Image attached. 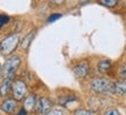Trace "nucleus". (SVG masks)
I'll use <instances>...</instances> for the list:
<instances>
[{"mask_svg":"<svg viewBox=\"0 0 126 115\" xmlns=\"http://www.w3.org/2000/svg\"><path fill=\"white\" fill-rule=\"evenodd\" d=\"M21 57L20 56H12L4 63V65L1 66V76L6 77H14L16 70L21 65Z\"/></svg>","mask_w":126,"mask_h":115,"instance_id":"7ed1b4c3","label":"nucleus"},{"mask_svg":"<svg viewBox=\"0 0 126 115\" xmlns=\"http://www.w3.org/2000/svg\"><path fill=\"white\" fill-rule=\"evenodd\" d=\"M111 68H112V62H111L110 59H102V61H99L98 64H97V70H98V72L102 73V74L108 73L111 70Z\"/></svg>","mask_w":126,"mask_h":115,"instance_id":"f8f14e48","label":"nucleus"},{"mask_svg":"<svg viewBox=\"0 0 126 115\" xmlns=\"http://www.w3.org/2000/svg\"><path fill=\"white\" fill-rule=\"evenodd\" d=\"M11 90H12L13 98H14L16 101L23 100L28 93V86H27V84H26V81L23 80V79H20V78L13 80Z\"/></svg>","mask_w":126,"mask_h":115,"instance_id":"20e7f679","label":"nucleus"},{"mask_svg":"<svg viewBox=\"0 0 126 115\" xmlns=\"http://www.w3.org/2000/svg\"><path fill=\"white\" fill-rule=\"evenodd\" d=\"M51 7L53 8H59L61 6H64L66 2V0H47Z\"/></svg>","mask_w":126,"mask_h":115,"instance_id":"dca6fc26","label":"nucleus"},{"mask_svg":"<svg viewBox=\"0 0 126 115\" xmlns=\"http://www.w3.org/2000/svg\"><path fill=\"white\" fill-rule=\"evenodd\" d=\"M46 115H66V112L59 109V108H56V109H51Z\"/></svg>","mask_w":126,"mask_h":115,"instance_id":"a211bd4d","label":"nucleus"},{"mask_svg":"<svg viewBox=\"0 0 126 115\" xmlns=\"http://www.w3.org/2000/svg\"><path fill=\"white\" fill-rule=\"evenodd\" d=\"M20 34L19 33H14V34H9L5 36L1 41H0V54L4 56H9L16 50V48L20 44Z\"/></svg>","mask_w":126,"mask_h":115,"instance_id":"f257e3e1","label":"nucleus"},{"mask_svg":"<svg viewBox=\"0 0 126 115\" xmlns=\"http://www.w3.org/2000/svg\"><path fill=\"white\" fill-rule=\"evenodd\" d=\"M28 114V112L26 111V109H24V108H21V109H20L19 111V113H17V115H27Z\"/></svg>","mask_w":126,"mask_h":115,"instance_id":"4be33fe9","label":"nucleus"},{"mask_svg":"<svg viewBox=\"0 0 126 115\" xmlns=\"http://www.w3.org/2000/svg\"><path fill=\"white\" fill-rule=\"evenodd\" d=\"M97 1H98V4L103 5V6H105V7H108V8L116 7L119 2V0H97Z\"/></svg>","mask_w":126,"mask_h":115,"instance_id":"4468645a","label":"nucleus"},{"mask_svg":"<svg viewBox=\"0 0 126 115\" xmlns=\"http://www.w3.org/2000/svg\"><path fill=\"white\" fill-rule=\"evenodd\" d=\"M51 108H52V101L46 96H41L37 98V102L34 111L37 115H46L51 111Z\"/></svg>","mask_w":126,"mask_h":115,"instance_id":"39448f33","label":"nucleus"},{"mask_svg":"<svg viewBox=\"0 0 126 115\" xmlns=\"http://www.w3.org/2000/svg\"><path fill=\"white\" fill-rule=\"evenodd\" d=\"M89 72H90V65H89L88 61H81L73 66V73L78 79L87 78Z\"/></svg>","mask_w":126,"mask_h":115,"instance_id":"423d86ee","label":"nucleus"},{"mask_svg":"<svg viewBox=\"0 0 126 115\" xmlns=\"http://www.w3.org/2000/svg\"><path fill=\"white\" fill-rule=\"evenodd\" d=\"M0 109L6 114H14L17 109V101L14 98H6L0 105Z\"/></svg>","mask_w":126,"mask_h":115,"instance_id":"0eeeda50","label":"nucleus"},{"mask_svg":"<svg viewBox=\"0 0 126 115\" xmlns=\"http://www.w3.org/2000/svg\"><path fill=\"white\" fill-rule=\"evenodd\" d=\"M13 80H14V77H6V78H4V80L0 85V96L6 98L9 94Z\"/></svg>","mask_w":126,"mask_h":115,"instance_id":"1a4fd4ad","label":"nucleus"},{"mask_svg":"<svg viewBox=\"0 0 126 115\" xmlns=\"http://www.w3.org/2000/svg\"><path fill=\"white\" fill-rule=\"evenodd\" d=\"M90 1H93V0H80V4H81V5L88 4V2H90Z\"/></svg>","mask_w":126,"mask_h":115,"instance_id":"5701e85b","label":"nucleus"},{"mask_svg":"<svg viewBox=\"0 0 126 115\" xmlns=\"http://www.w3.org/2000/svg\"><path fill=\"white\" fill-rule=\"evenodd\" d=\"M74 115H97V112L93 111V109H83V108H80V109H77L74 112Z\"/></svg>","mask_w":126,"mask_h":115,"instance_id":"2eb2a0df","label":"nucleus"},{"mask_svg":"<svg viewBox=\"0 0 126 115\" xmlns=\"http://www.w3.org/2000/svg\"><path fill=\"white\" fill-rule=\"evenodd\" d=\"M111 84L108 78L95 77L89 81V87L96 94H111Z\"/></svg>","mask_w":126,"mask_h":115,"instance_id":"f03ea898","label":"nucleus"},{"mask_svg":"<svg viewBox=\"0 0 126 115\" xmlns=\"http://www.w3.org/2000/svg\"><path fill=\"white\" fill-rule=\"evenodd\" d=\"M118 74H119V77L122 78L123 80H126V63L120 65L119 71H118Z\"/></svg>","mask_w":126,"mask_h":115,"instance_id":"f3484780","label":"nucleus"},{"mask_svg":"<svg viewBox=\"0 0 126 115\" xmlns=\"http://www.w3.org/2000/svg\"><path fill=\"white\" fill-rule=\"evenodd\" d=\"M111 94L116 95H125L126 94V80H117L111 84Z\"/></svg>","mask_w":126,"mask_h":115,"instance_id":"6e6552de","label":"nucleus"},{"mask_svg":"<svg viewBox=\"0 0 126 115\" xmlns=\"http://www.w3.org/2000/svg\"><path fill=\"white\" fill-rule=\"evenodd\" d=\"M36 102H37V96H36V94L26 95L24 101H23V108H24L27 112H32L35 109Z\"/></svg>","mask_w":126,"mask_h":115,"instance_id":"9d476101","label":"nucleus"},{"mask_svg":"<svg viewBox=\"0 0 126 115\" xmlns=\"http://www.w3.org/2000/svg\"><path fill=\"white\" fill-rule=\"evenodd\" d=\"M60 18H61V14H59V13H54V14H52V15L49 16L47 22H54V21H57V20L60 19Z\"/></svg>","mask_w":126,"mask_h":115,"instance_id":"412c9836","label":"nucleus"},{"mask_svg":"<svg viewBox=\"0 0 126 115\" xmlns=\"http://www.w3.org/2000/svg\"><path fill=\"white\" fill-rule=\"evenodd\" d=\"M78 100V98L75 95H63L59 98V104L61 106H68L72 102H75Z\"/></svg>","mask_w":126,"mask_h":115,"instance_id":"ddd939ff","label":"nucleus"},{"mask_svg":"<svg viewBox=\"0 0 126 115\" xmlns=\"http://www.w3.org/2000/svg\"><path fill=\"white\" fill-rule=\"evenodd\" d=\"M103 115H123L118 109H116V108H110V109H108Z\"/></svg>","mask_w":126,"mask_h":115,"instance_id":"6ab92c4d","label":"nucleus"},{"mask_svg":"<svg viewBox=\"0 0 126 115\" xmlns=\"http://www.w3.org/2000/svg\"><path fill=\"white\" fill-rule=\"evenodd\" d=\"M35 34H36V30H32V31H30V33H28L23 38L20 40L19 46H21V49L24 50V51H27V50L29 49V46H30L31 42H32V38L35 37Z\"/></svg>","mask_w":126,"mask_h":115,"instance_id":"9b49d317","label":"nucleus"},{"mask_svg":"<svg viewBox=\"0 0 126 115\" xmlns=\"http://www.w3.org/2000/svg\"><path fill=\"white\" fill-rule=\"evenodd\" d=\"M8 22H9V18L7 15H0V29Z\"/></svg>","mask_w":126,"mask_h":115,"instance_id":"aec40b11","label":"nucleus"}]
</instances>
